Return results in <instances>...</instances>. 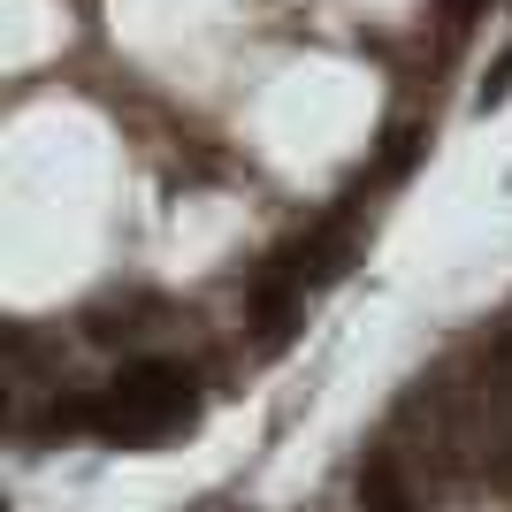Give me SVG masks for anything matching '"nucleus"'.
I'll return each instance as SVG.
<instances>
[{
    "mask_svg": "<svg viewBox=\"0 0 512 512\" xmlns=\"http://www.w3.org/2000/svg\"><path fill=\"white\" fill-rule=\"evenodd\" d=\"M352 490H360V512H421V482H413V459L398 444H367L360 474H352Z\"/></svg>",
    "mask_w": 512,
    "mask_h": 512,
    "instance_id": "f03ea898",
    "label": "nucleus"
},
{
    "mask_svg": "<svg viewBox=\"0 0 512 512\" xmlns=\"http://www.w3.org/2000/svg\"><path fill=\"white\" fill-rule=\"evenodd\" d=\"M199 421V367L176 352H130L123 375L85 390V428L107 444H161Z\"/></svg>",
    "mask_w": 512,
    "mask_h": 512,
    "instance_id": "f257e3e1",
    "label": "nucleus"
},
{
    "mask_svg": "<svg viewBox=\"0 0 512 512\" xmlns=\"http://www.w3.org/2000/svg\"><path fill=\"white\" fill-rule=\"evenodd\" d=\"M153 321H169V306H161V299H146V291H115V299H100L85 314V337H100V344H146Z\"/></svg>",
    "mask_w": 512,
    "mask_h": 512,
    "instance_id": "7ed1b4c3",
    "label": "nucleus"
},
{
    "mask_svg": "<svg viewBox=\"0 0 512 512\" xmlns=\"http://www.w3.org/2000/svg\"><path fill=\"white\" fill-rule=\"evenodd\" d=\"M192 512H237V505H222V497H207V505H192Z\"/></svg>",
    "mask_w": 512,
    "mask_h": 512,
    "instance_id": "20e7f679",
    "label": "nucleus"
}]
</instances>
